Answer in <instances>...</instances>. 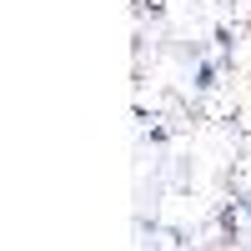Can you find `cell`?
I'll list each match as a JSON object with an SVG mask.
<instances>
[{"label": "cell", "instance_id": "1", "mask_svg": "<svg viewBox=\"0 0 251 251\" xmlns=\"http://www.w3.org/2000/svg\"><path fill=\"white\" fill-rule=\"evenodd\" d=\"M231 191H236L241 201H251V146L231 161Z\"/></svg>", "mask_w": 251, "mask_h": 251}]
</instances>
